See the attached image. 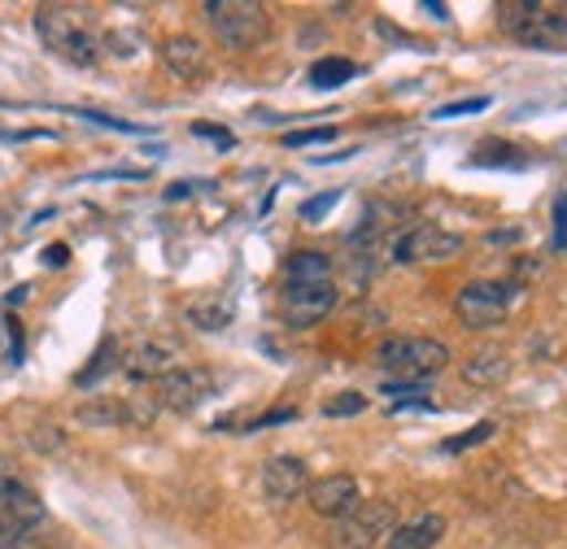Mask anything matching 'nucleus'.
<instances>
[{
	"label": "nucleus",
	"instance_id": "bb28decb",
	"mask_svg": "<svg viewBox=\"0 0 567 549\" xmlns=\"http://www.w3.org/2000/svg\"><path fill=\"white\" fill-rule=\"evenodd\" d=\"M337 201H341V193H319L310 206H301V218H306V222H315V218H323Z\"/></svg>",
	"mask_w": 567,
	"mask_h": 549
},
{
	"label": "nucleus",
	"instance_id": "423d86ee",
	"mask_svg": "<svg viewBox=\"0 0 567 549\" xmlns=\"http://www.w3.org/2000/svg\"><path fill=\"white\" fill-rule=\"evenodd\" d=\"M44 501L27 480L0 488V549H27V537L44 524Z\"/></svg>",
	"mask_w": 567,
	"mask_h": 549
},
{
	"label": "nucleus",
	"instance_id": "c85d7f7f",
	"mask_svg": "<svg viewBox=\"0 0 567 549\" xmlns=\"http://www.w3.org/2000/svg\"><path fill=\"white\" fill-rule=\"evenodd\" d=\"M555 249H567V197L555 201Z\"/></svg>",
	"mask_w": 567,
	"mask_h": 549
},
{
	"label": "nucleus",
	"instance_id": "aec40b11",
	"mask_svg": "<svg viewBox=\"0 0 567 549\" xmlns=\"http://www.w3.org/2000/svg\"><path fill=\"white\" fill-rule=\"evenodd\" d=\"M231 301H193L188 305V323L193 328H202V332H218V328H227L231 323Z\"/></svg>",
	"mask_w": 567,
	"mask_h": 549
},
{
	"label": "nucleus",
	"instance_id": "39448f33",
	"mask_svg": "<svg viewBox=\"0 0 567 549\" xmlns=\"http://www.w3.org/2000/svg\"><path fill=\"white\" fill-rule=\"evenodd\" d=\"M502 27L542 53H567V13L546 9L537 0H519V4H502Z\"/></svg>",
	"mask_w": 567,
	"mask_h": 549
},
{
	"label": "nucleus",
	"instance_id": "f257e3e1",
	"mask_svg": "<svg viewBox=\"0 0 567 549\" xmlns=\"http://www.w3.org/2000/svg\"><path fill=\"white\" fill-rule=\"evenodd\" d=\"M35 35L49 53L66 58L71 66H96L101 53H105V40H101L96 22L83 9H71V4H40L35 9Z\"/></svg>",
	"mask_w": 567,
	"mask_h": 549
},
{
	"label": "nucleus",
	"instance_id": "a211bd4d",
	"mask_svg": "<svg viewBox=\"0 0 567 549\" xmlns=\"http://www.w3.org/2000/svg\"><path fill=\"white\" fill-rule=\"evenodd\" d=\"M506 371H511V358H506L502 349H485V353H476V358L463 366V380L476 384V389H494V384L506 380Z\"/></svg>",
	"mask_w": 567,
	"mask_h": 549
},
{
	"label": "nucleus",
	"instance_id": "4468645a",
	"mask_svg": "<svg viewBox=\"0 0 567 549\" xmlns=\"http://www.w3.org/2000/svg\"><path fill=\"white\" fill-rule=\"evenodd\" d=\"M162 62H166V70H171L175 79L193 83V79L206 74V49H202V40H193V35H166Z\"/></svg>",
	"mask_w": 567,
	"mask_h": 549
},
{
	"label": "nucleus",
	"instance_id": "2eb2a0df",
	"mask_svg": "<svg viewBox=\"0 0 567 549\" xmlns=\"http://www.w3.org/2000/svg\"><path fill=\"white\" fill-rule=\"evenodd\" d=\"M441 537H445V515L424 510V515H415L411 524H398V528L389 532V549H432Z\"/></svg>",
	"mask_w": 567,
	"mask_h": 549
},
{
	"label": "nucleus",
	"instance_id": "412c9836",
	"mask_svg": "<svg viewBox=\"0 0 567 549\" xmlns=\"http://www.w3.org/2000/svg\"><path fill=\"white\" fill-rule=\"evenodd\" d=\"M358 74V66L350 58H319L315 66H310V83L315 87H341V83H350Z\"/></svg>",
	"mask_w": 567,
	"mask_h": 549
},
{
	"label": "nucleus",
	"instance_id": "f8f14e48",
	"mask_svg": "<svg viewBox=\"0 0 567 549\" xmlns=\"http://www.w3.org/2000/svg\"><path fill=\"white\" fill-rule=\"evenodd\" d=\"M179 366V344L175 341H162V336H153V341H141L136 349H127L123 353V371L132 375V380H162V375H171Z\"/></svg>",
	"mask_w": 567,
	"mask_h": 549
},
{
	"label": "nucleus",
	"instance_id": "2f4dec72",
	"mask_svg": "<svg viewBox=\"0 0 567 549\" xmlns=\"http://www.w3.org/2000/svg\"><path fill=\"white\" fill-rule=\"evenodd\" d=\"M71 253H66V245H53V249H44V262H53V267H62Z\"/></svg>",
	"mask_w": 567,
	"mask_h": 549
},
{
	"label": "nucleus",
	"instance_id": "1a4fd4ad",
	"mask_svg": "<svg viewBox=\"0 0 567 549\" xmlns=\"http://www.w3.org/2000/svg\"><path fill=\"white\" fill-rule=\"evenodd\" d=\"M463 249V236L458 231H441V227H411L393 240V262L402 267H420V262H441V258H454Z\"/></svg>",
	"mask_w": 567,
	"mask_h": 549
},
{
	"label": "nucleus",
	"instance_id": "5701e85b",
	"mask_svg": "<svg viewBox=\"0 0 567 549\" xmlns=\"http://www.w3.org/2000/svg\"><path fill=\"white\" fill-rule=\"evenodd\" d=\"M494 436V423H476L472 432H463V436H450L445 441V454H463V449H476L481 441H489Z\"/></svg>",
	"mask_w": 567,
	"mask_h": 549
},
{
	"label": "nucleus",
	"instance_id": "f3484780",
	"mask_svg": "<svg viewBox=\"0 0 567 549\" xmlns=\"http://www.w3.org/2000/svg\"><path fill=\"white\" fill-rule=\"evenodd\" d=\"M284 283H332V262L319 249H301L284 262Z\"/></svg>",
	"mask_w": 567,
	"mask_h": 549
},
{
	"label": "nucleus",
	"instance_id": "393cba45",
	"mask_svg": "<svg viewBox=\"0 0 567 549\" xmlns=\"http://www.w3.org/2000/svg\"><path fill=\"white\" fill-rule=\"evenodd\" d=\"M489 110V96H472V101H454V105H441L436 118H463V114H481Z\"/></svg>",
	"mask_w": 567,
	"mask_h": 549
},
{
	"label": "nucleus",
	"instance_id": "dca6fc26",
	"mask_svg": "<svg viewBox=\"0 0 567 549\" xmlns=\"http://www.w3.org/2000/svg\"><path fill=\"white\" fill-rule=\"evenodd\" d=\"M74 418L83 427H118V423H144V414L136 411V402H118V397H96L74 406Z\"/></svg>",
	"mask_w": 567,
	"mask_h": 549
},
{
	"label": "nucleus",
	"instance_id": "6ab92c4d",
	"mask_svg": "<svg viewBox=\"0 0 567 549\" xmlns=\"http://www.w3.org/2000/svg\"><path fill=\"white\" fill-rule=\"evenodd\" d=\"M118 366H123V344H118V336H110V341L92 353V362L74 375V384H79V389H92V384H101V380H105L110 371H118Z\"/></svg>",
	"mask_w": 567,
	"mask_h": 549
},
{
	"label": "nucleus",
	"instance_id": "b1692460",
	"mask_svg": "<svg viewBox=\"0 0 567 549\" xmlns=\"http://www.w3.org/2000/svg\"><path fill=\"white\" fill-rule=\"evenodd\" d=\"M362 411H367V397H362V393H341V397H332V402L323 406L328 418H350V414H362Z\"/></svg>",
	"mask_w": 567,
	"mask_h": 549
},
{
	"label": "nucleus",
	"instance_id": "20e7f679",
	"mask_svg": "<svg viewBox=\"0 0 567 549\" xmlns=\"http://www.w3.org/2000/svg\"><path fill=\"white\" fill-rule=\"evenodd\" d=\"M380 371H389V380H406V384H427L436 371L450 366V349L432 336H389L375 349Z\"/></svg>",
	"mask_w": 567,
	"mask_h": 549
},
{
	"label": "nucleus",
	"instance_id": "0eeeda50",
	"mask_svg": "<svg viewBox=\"0 0 567 549\" xmlns=\"http://www.w3.org/2000/svg\"><path fill=\"white\" fill-rule=\"evenodd\" d=\"M337 283H284L280 319L288 328H315L337 310Z\"/></svg>",
	"mask_w": 567,
	"mask_h": 549
},
{
	"label": "nucleus",
	"instance_id": "9d476101",
	"mask_svg": "<svg viewBox=\"0 0 567 549\" xmlns=\"http://www.w3.org/2000/svg\"><path fill=\"white\" fill-rule=\"evenodd\" d=\"M214 389H218V380H214L206 366H175L171 375L157 380V397H162V406H171V411H193V406H202Z\"/></svg>",
	"mask_w": 567,
	"mask_h": 549
},
{
	"label": "nucleus",
	"instance_id": "9b49d317",
	"mask_svg": "<svg viewBox=\"0 0 567 549\" xmlns=\"http://www.w3.org/2000/svg\"><path fill=\"white\" fill-rule=\"evenodd\" d=\"M306 497H310V510H315V515H323V519L341 524L346 515H354V510H358L362 488H358L354 476L337 472V476H323V480L310 484V488H306Z\"/></svg>",
	"mask_w": 567,
	"mask_h": 549
},
{
	"label": "nucleus",
	"instance_id": "ddd939ff",
	"mask_svg": "<svg viewBox=\"0 0 567 549\" xmlns=\"http://www.w3.org/2000/svg\"><path fill=\"white\" fill-rule=\"evenodd\" d=\"M310 488V472H306V463L301 458H292V454H276V458H267L262 463V493L271 497V501H297L301 493Z\"/></svg>",
	"mask_w": 567,
	"mask_h": 549
},
{
	"label": "nucleus",
	"instance_id": "6e6552de",
	"mask_svg": "<svg viewBox=\"0 0 567 549\" xmlns=\"http://www.w3.org/2000/svg\"><path fill=\"white\" fill-rule=\"evenodd\" d=\"M398 528V510L389 501H358L354 515H346L337 524V546L341 549H367L380 537L389 541V532Z\"/></svg>",
	"mask_w": 567,
	"mask_h": 549
},
{
	"label": "nucleus",
	"instance_id": "7ed1b4c3",
	"mask_svg": "<svg viewBox=\"0 0 567 549\" xmlns=\"http://www.w3.org/2000/svg\"><path fill=\"white\" fill-rule=\"evenodd\" d=\"M524 297V283L519 279H472L458 288L454 297V314L463 328L472 332H485V328H497L511 319V310L519 305Z\"/></svg>",
	"mask_w": 567,
	"mask_h": 549
},
{
	"label": "nucleus",
	"instance_id": "7c9ffc66",
	"mask_svg": "<svg viewBox=\"0 0 567 549\" xmlns=\"http://www.w3.org/2000/svg\"><path fill=\"white\" fill-rule=\"evenodd\" d=\"M27 292H31V283H18V288H9V292H4V310H18Z\"/></svg>",
	"mask_w": 567,
	"mask_h": 549
},
{
	"label": "nucleus",
	"instance_id": "a878e982",
	"mask_svg": "<svg viewBox=\"0 0 567 549\" xmlns=\"http://www.w3.org/2000/svg\"><path fill=\"white\" fill-rule=\"evenodd\" d=\"M323 139H337V127H310V132H288L284 144L288 148H306V144H323Z\"/></svg>",
	"mask_w": 567,
	"mask_h": 549
},
{
	"label": "nucleus",
	"instance_id": "f03ea898",
	"mask_svg": "<svg viewBox=\"0 0 567 549\" xmlns=\"http://www.w3.org/2000/svg\"><path fill=\"white\" fill-rule=\"evenodd\" d=\"M202 13L210 22L214 40L231 53H254L258 44L271 40V13L254 0H206Z\"/></svg>",
	"mask_w": 567,
	"mask_h": 549
},
{
	"label": "nucleus",
	"instance_id": "cd10ccee",
	"mask_svg": "<svg viewBox=\"0 0 567 549\" xmlns=\"http://www.w3.org/2000/svg\"><path fill=\"white\" fill-rule=\"evenodd\" d=\"M193 136L210 139V144H218V148H231V144H236L231 132H223V127H214V123H193Z\"/></svg>",
	"mask_w": 567,
	"mask_h": 549
},
{
	"label": "nucleus",
	"instance_id": "473e14b6",
	"mask_svg": "<svg viewBox=\"0 0 567 549\" xmlns=\"http://www.w3.org/2000/svg\"><path fill=\"white\" fill-rule=\"evenodd\" d=\"M40 549H58V546H40Z\"/></svg>",
	"mask_w": 567,
	"mask_h": 549
},
{
	"label": "nucleus",
	"instance_id": "4be33fe9",
	"mask_svg": "<svg viewBox=\"0 0 567 549\" xmlns=\"http://www.w3.org/2000/svg\"><path fill=\"white\" fill-rule=\"evenodd\" d=\"M66 445V432L58 427V423H40L35 432H31V449H40V454H58Z\"/></svg>",
	"mask_w": 567,
	"mask_h": 549
},
{
	"label": "nucleus",
	"instance_id": "c756f323",
	"mask_svg": "<svg viewBox=\"0 0 567 549\" xmlns=\"http://www.w3.org/2000/svg\"><path fill=\"white\" fill-rule=\"evenodd\" d=\"M22 480V472H18V463L9 458V454H0V488H9V484Z\"/></svg>",
	"mask_w": 567,
	"mask_h": 549
}]
</instances>
